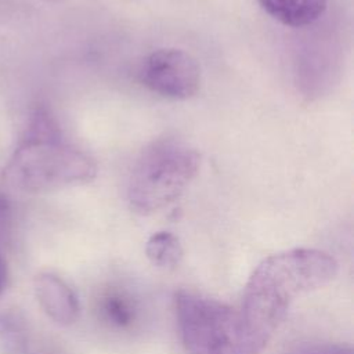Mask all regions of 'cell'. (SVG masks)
<instances>
[{
  "mask_svg": "<svg viewBox=\"0 0 354 354\" xmlns=\"http://www.w3.org/2000/svg\"><path fill=\"white\" fill-rule=\"evenodd\" d=\"M337 274L326 252L296 248L266 257L249 277L241 308L246 354H260L301 295L328 285Z\"/></svg>",
  "mask_w": 354,
  "mask_h": 354,
  "instance_id": "obj_1",
  "label": "cell"
},
{
  "mask_svg": "<svg viewBox=\"0 0 354 354\" xmlns=\"http://www.w3.org/2000/svg\"><path fill=\"white\" fill-rule=\"evenodd\" d=\"M1 174L15 189L43 194L93 181L97 163L71 142L53 113L40 106L33 111Z\"/></svg>",
  "mask_w": 354,
  "mask_h": 354,
  "instance_id": "obj_2",
  "label": "cell"
},
{
  "mask_svg": "<svg viewBox=\"0 0 354 354\" xmlns=\"http://www.w3.org/2000/svg\"><path fill=\"white\" fill-rule=\"evenodd\" d=\"M201 156L183 140L152 141L137 158L127 184V201L140 214L155 213L174 202L198 173Z\"/></svg>",
  "mask_w": 354,
  "mask_h": 354,
  "instance_id": "obj_3",
  "label": "cell"
},
{
  "mask_svg": "<svg viewBox=\"0 0 354 354\" xmlns=\"http://www.w3.org/2000/svg\"><path fill=\"white\" fill-rule=\"evenodd\" d=\"M174 310L187 354H246L241 317L232 307L181 289L174 296Z\"/></svg>",
  "mask_w": 354,
  "mask_h": 354,
  "instance_id": "obj_4",
  "label": "cell"
},
{
  "mask_svg": "<svg viewBox=\"0 0 354 354\" xmlns=\"http://www.w3.org/2000/svg\"><path fill=\"white\" fill-rule=\"evenodd\" d=\"M138 77L149 91L163 98L188 100L199 90L201 68L181 48H159L144 58Z\"/></svg>",
  "mask_w": 354,
  "mask_h": 354,
  "instance_id": "obj_5",
  "label": "cell"
},
{
  "mask_svg": "<svg viewBox=\"0 0 354 354\" xmlns=\"http://www.w3.org/2000/svg\"><path fill=\"white\" fill-rule=\"evenodd\" d=\"M36 299L46 315L58 325L68 326L79 317V300L72 288L53 272H40L33 281Z\"/></svg>",
  "mask_w": 354,
  "mask_h": 354,
  "instance_id": "obj_6",
  "label": "cell"
},
{
  "mask_svg": "<svg viewBox=\"0 0 354 354\" xmlns=\"http://www.w3.org/2000/svg\"><path fill=\"white\" fill-rule=\"evenodd\" d=\"M259 3L268 15L292 28L311 25L326 8V0H259Z\"/></svg>",
  "mask_w": 354,
  "mask_h": 354,
  "instance_id": "obj_7",
  "label": "cell"
},
{
  "mask_svg": "<svg viewBox=\"0 0 354 354\" xmlns=\"http://www.w3.org/2000/svg\"><path fill=\"white\" fill-rule=\"evenodd\" d=\"M148 260L159 268H173L183 259V248L178 238L167 231H159L145 243Z\"/></svg>",
  "mask_w": 354,
  "mask_h": 354,
  "instance_id": "obj_8",
  "label": "cell"
},
{
  "mask_svg": "<svg viewBox=\"0 0 354 354\" xmlns=\"http://www.w3.org/2000/svg\"><path fill=\"white\" fill-rule=\"evenodd\" d=\"M25 344V328L12 313H0V353L17 354Z\"/></svg>",
  "mask_w": 354,
  "mask_h": 354,
  "instance_id": "obj_9",
  "label": "cell"
},
{
  "mask_svg": "<svg viewBox=\"0 0 354 354\" xmlns=\"http://www.w3.org/2000/svg\"><path fill=\"white\" fill-rule=\"evenodd\" d=\"M104 311H105L106 317L118 325L129 324L131 319V315H133L129 304L119 296L108 297L104 303Z\"/></svg>",
  "mask_w": 354,
  "mask_h": 354,
  "instance_id": "obj_10",
  "label": "cell"
},
{
  "mask_svg": "<svg viewBox=\"0 0 354 354\" xmlns=\"http://www.w3.org/2000/svg\"><path fill=\"white\" fill-rule=\"evenodd\" d=\"M289 354H353L350 347L335 343H306Z\"/></svg>",
  "mask_w": 354,
  "mask_h": 354,
  "instance_id": "obj_11",
  "label": "cell"
},
{
  "mask_svg": "<svg viewBox=\"0 0 354 354\" xmlns=\"http://www.w3.org/2000/svg\"><path fill=\"white\" fill-rule=\"evenodd\" d=\"M7 278H8V271H7V264L4 259L0 254V295L3 293L6 285H7Z\"/></svg>",
  "mask_w": 354,
  "mask_h": 354,
  "instance_id": "obj_12",
  "label": "cell"
},
{
  "mask_svg": "<svg viewBox=\"0 0 354 354\" xmlns=\"http://www.w3.org/2000/svg\"><path fill=\"white\" fill-rule=\"evenodd\" d=\"M51 1H58V0H51Z\"/></svg>",
  "mask_w": 354,
  "mask_h": 354,
  "instance_id": "obj_13",
  "label": "cell"
}]
</instances>
